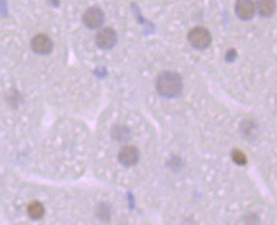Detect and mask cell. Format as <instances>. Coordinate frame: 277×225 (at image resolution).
I'll return each mask as SVG.
<instances>
[{
	"instance_id": "1",
	"label": "cell",
	"mask_w": 277,
	"mask_h": 225,
	"mask_svg": "<svg viewBox=\"0 0 277 225\" xmlns=\"http://www.w3.org/2000/svg\"><path fill=\"white\" fill-rule=\"evenodd\" d=\"M156 89L163 97L175 98L183 91L182 77L174 72L161 73L156 80Z\"/></svg>"
},
{
	"instance_id": "8",
	"label": "cell",
	"mask_w": 277,
	"mask_h": 225,
	"mask_svg": "<svg viewBox=\"0 0 277 225\" xmlns=\"http://www.w3.org/2000/svg\"><path fill=\"white\" fill-rule=\"evenodd\" d=\"M276 10L275 0H257L255 2V12L262 17H271Z\"/></svg>"
},
{
	"instance_id": "10",
	"label": "cell",
	"mask_w": 277,
	"mask_h": 225,
	"mask_svg": "<svg viewBox=\"0 0 277 225\" xmlns=\"http://www.w3.org/2000/svg\"><path fill=\"white\" fill-rule=\"evenodd\" d=\"M28 215L32 219L37 220V219L43 218L44 213H45V209H44L43 204L40 202H32L30 206H28Z\"/></svg>"
},
{
	"instance_id": "6",
	"label": "cell",
	"mask_w": 277,
	"mask_h": 225,
	"mask_svg": "<svg viewBox=\"0 0 277 225\" xmlns=\"http://www.w3.org/2000/svg\"><path fill=\"white\" fill-rule=\"evenodd\" d=\"M235 13L242 20H249L255 14V4L252 0H236Z\"/></svg>"
},
{
	"instance_id": "7",
	"label": "cell",
	"mask_w": 277,
	"mask_h": 225,
	"mask_svg": "<svg viewBox=\"0 0 277 225\" xmlns=\"http://www.w3.org/2000/svg\"><path fill=\"white\" fill-rule=\"evenodd\" d=\"M140 161V150L133 145H127L119 151V162L125 167H130L137 164Z\"/></svg>"
},
{
	"instance_id": "3",
	"label": "cell",
	"mask_w": 277,
	"mask_h": 225,
	"mask_svg": "<svg viewBox=\"0 0 277 225\" xmlns=\"http://www.w3.org/2000/svg\"><path fill=\"white\" fill-rule=\"evenodd\" d=\"M82 20L86 27H88L90 30H97L103 26L104 20H105V14L100 8L91 7L83 13Z\"/></svg>"
},
{
	"instance_id": "9",
	"label": "cell",
	"mask_w": 277,
	"mask_h": 225,
	"mask_svg": "<svg viewBox=\"0 0 277 225\" xmlns=\"http://www.w3.org/2000/svg\"><path fill=\"white\" fill-rule=\"evenodd\" d=\"M111 136L116 141H120V143H127V141L130 139V131L128 127L122 126V125H116V126L112 127Z\"/></svg>"
},
{
	"instance_id": "12",
	"label": "cell",
	"mask_w": 277,
	"mask_h": 225,
	"mask_svg": "<svg viewBox=\"0 0 277 225\" xmlns=\"http://www.w3.org/2000/svg\"><path fill=\"white\" fill-rule=\"evenodd\" d=\"M225 59H226V61L232 62L235 59H236V52H235L234 49L229 50V51L226 52V56H225Z\"/></svg>"
},
{
	"instance_id": "2",
	"label": "cell",
	"mask_w": 277,
	"mask_h": 225,
	"mask_svg": "<svg viewBox=\"0 0 277 225\" xmlns=\"http://www.w3.org/2000/svg\"><path fill=\"white\" fill-rule=\"evenodd\" d=\"M188 41L194 49L205 50L212 42V37L207 28L205 27H194L188 33Z\"/></svg>"
},
{
	"instance_id": "5",
	"label": "cell",
	"mask_w": 277,
	"mask_h": 225,
	"mask_svg": "<svg viewBox=\"0 0 277 225\" xmlns=\"http://www.w3.org/2000/svg\"><path fill=\"white\" fill-rule=\"evenodd\" d=\"M31 49L38 55H48L53 51V41L46 35H37L31 40Z\"/></svg>"
},
{
	"instance_id": "11",
	"label": "cell",
	"mask_w": 277,
	"mask_h": 225,
	"mask_svg": "<svg viewBox=\"0 0 277 225\" xmlns=\"http://www.w3.org/2000/svg\"><path fill=\"white\" fill-rule=\"evenodd\" d=\"M231 156L234 163L239 164V166H245V164H247V156H245V154L243 153L242 150H234Z\"/></svg>"
},
{
	"instance_id": "4",
	"label": "cell",
	"mask_w": 277,
	"mask_h": 225,
	"mask_svg": "<svg viewBox=\"0 0 277 225\" xmlns=\"http://www.w3.org/2000/svg\"><path fill=\"white\" fill-rule=\"evenodd\" d=\"M96 45L103 50H110L116 45L117 36L112 28H103L96 35Z\"/></svg>"
}]
</instances>
